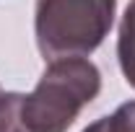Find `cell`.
Listing matches in <instances>:
<instances>
[{
    "label": "cell",
    "instance_id": "cell-1",
    "mask_svg": "<svg viewBox=\"0 0 135 132\" xmlns=\"http://www.w3.org/2000/svg\"><path fill=\"white\" fill-rule=\"evenodd\" d=\"M101 91V73L86 57L50 60L31 93L21 101V116L29 132H68Z\"/></svg>",
    "mask_w": 135,
    "mask_h": 132
},
{
    "label": "cell",
    "instance_id": "cell-2",
    "mask_svg": "<svg viewBox=\"0 0 135 132\" xmlns=\"http://www.w3.org/2000/svg\"><path fill=\"white\" fill-rule=\"evenodd\" d=\"M117 0H36L34 34L44 60L88 57L114 23Z\"/></svg>",
    "mask_w": 135,
    "mask_h": 132
},
{
    "label": "cell",
    "instance_id": "cell-3",
    "mask_svg": "<svg viewBox=\"0 0 135 132\" xmlns=\"http://www.w3.org/2000/svg\"><path fill=\"white\" fill-rule=\"evenodd\" d=\"M117 60L122 67V75L127 85L135 88V0L125 8V16L119 23V36H117Z\"/></svg>",
    "mask_w": 135,
    "mask_h": 132
},
{
    "label": "cell",
    "instance_id": "cell-4",
    "mask_svg": "<svg viewBox=\"0 0 135 132\" xmlns=\"http://www.w3.org/2000/svg\"><path fill=\"white\" fill-rule=\"evenodd\" d=\"M83 132H135V101L122 104L114 114L96 119Z\"/></svg>",
    "mask_w": 135,
    "mask_h": 132
},
{
    "label": "cell",
    "instance_id": "cell-5",
    "mask_svg": "<svg viewBox=\"0 0 135 132\" xmlns=\"http://www.w3.org/2000/svg\"><path fill=\"white\" fill-rule=\"evenodd\" d=\"M21 101L23 93H0V132H29L21 116Z\"/></svg>",
    "mask_w": 135,
    "mask_h": 132
},
{
    "label": "cell",
    "instance_id": "cell-6",
    "mask_svg": "<svg viewBox=\"0 0 135 132\" xmlns=\"http://www.w3.org/2000/svg\"><path fill=\"white\" fill-rule=\"evenodd\" d=\"M0 93H3V88H0Z\"/></svg>",
    "mask_w": 135,
    "mask_h": 132
}]
</instances>
